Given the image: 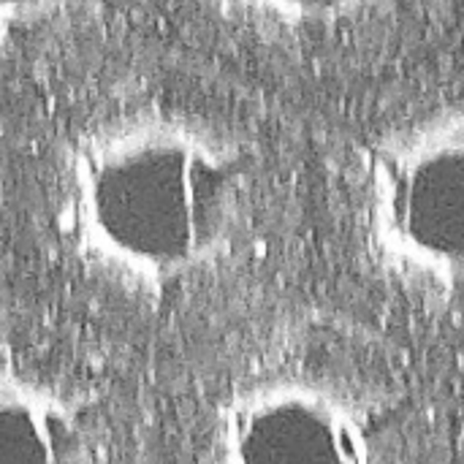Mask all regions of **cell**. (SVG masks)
I'll return each instance as SVG.
<instances>
[{
	"label": "cell",
	"mask_w": 464,
	"mask_h": 464,
	"mask_svg": "<svg viewBox=\"0 0 464 464\" xmlns=\"http://www.w3.org/2000/svg\"><path fill=\"white\" fill-rule=\"evenodd\" d=\"M220 11L264 35L315 38L378 16L392 0H215Z\"/></svg>",
	"instance_id": "5"
},
{
	"label": "cell",
	"mask_w": 464,
	"mask_h": 464,
	"mask_svg": "<svg viewBox=\"0 0 464 464\" xmlns=\"http://www.w3.org/2000/svg\"><path fill=\"white\" fill-rule=\"evenodd\" d=\"M54 185L73 258L133 294H166L223 266L256 209L247 152L218 125L160 106L76 130Z\"/></svg>",
	"instance_id": "1"
},
{
	"label": "cell",
	"mask_w": 464,
	"mask_h": 464,
	"mask_svg": "<svg viewBox=\"0 0 464 464\" xmlns=\"http://www.w3.org/2000/svg\"><path fill=\"white\" fill-rule=\"evenodd\" d=\"M87 0H0V24L5 46L44 35L60 22H68Z\"/></svg>",
	"instance_id": "6"
},
{
	"label": "cell",
	"mask_w": 464,
	"mask_h": 464,
	"mask_svg": "<svg viewBox=\"0 0 464 464\" xmlns=\"http://www.w3.org/2000/svg\"><path fill=\"white\" fill-rule=\"evenodd\" d=\"M359 231L400 288L464 296V106L397 120L364 147Z\"/></svg>",
	"instance_id": "2"
},
{
	"label": "cell",
	"mask_w": 464,
	"mask_h": 464,
	"mask_svg": "<svg viewBox=\"0 0 464 464\" xmlns=\"http://www.w3.org/2000/svg\"><path fill=\"white\" fill-rule=\"evenodd\" d=\"M0 464H92L82 408L11 359L0 375Z\"/></svg>",
	"instance_id": "4"
},
{
	"label": "cell",
	"mask_w": 464,
	"mask_h": 464,
	"mask_svg": "<svg viewBox=\"0 0 464 464\" xmlns=\"http://www.w3.org/2000/svg\"><path fill=\"white\" fill-rule=\"evenodd\" d=\"M209 464H381L370 416L340 389L277 375L234 392L209 432Z\"/></svg>",
	"instance_id": "3"
}]
</instances>
